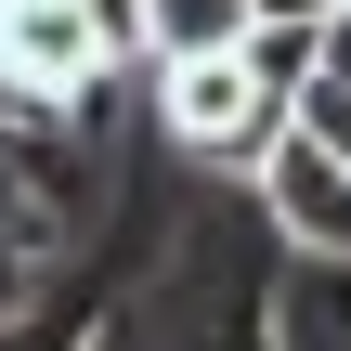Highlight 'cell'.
<instances>
[{
  "label": "cell",
  "instance_id": "5b68a950",
  "mask_svg": "<svg viewBox=\"0 0 351 351\" xmlns=\"http://www.w3.org/2000/svg\"><path fill=\"white\" fill-rule=\"evenodd\" d=\"M300 130L351 156V13H326V65H313V91H300Z\"/></svg>",
  "mask_w": 351,
  "mask_h": 351
},
{
  "label": "cell",
  "instance_id": "277c9868",
  "mask_svg": "<svg viewBox=\"0 0 351 351\" xmlns=\"http://www.w3.org/2000/svg\"><path fill=\"white\" fill-rule=\"evenodd\" d=\"M247 26H261V0H143V52H221Z\"/></svg>",
  "mask_w": 351,
  "mask_h": 351
},
{
  "label": "cell",
  "instance_id": "52a82bcc",
  "mask_svg": "<svg viewBox=\"0 0 351 351\" xmlns=\"http://www.w3.org/2000/svg\"><path fill=\"white\" fill-rule=\"evenodd\" d=\"M261 13H351V0H261Z\"/></svg>",
  "mask_w": 351,
  "mask_h": 351
},
{
  "label": "cell",
  "instance_id": "8992f818",
  "mask_svg": "<svg viewBox=\"0 0 351 351\" xmlns=\"http://www.w3.org/2000/svg\"><path fill=\"white\" fill-rule=\"evenodd\" d=\"M78 13H104V26H117V52H143V0H78Z\"/></svg>",
  "mask_w": 351,
  "mask_h": 351
},
{
  "label": "cell",
  "instance_id": "6da1fadb",
  "mask_svg": "<svg viewBox=\"0 0 351 351\" xmlns=\"http://www.w3.org/2000/svg\"><path fill=\"white\" fill-rule=\"evenodd\" d=\"M156 130L195 169H247L261 182V156L300 130V104L247 65V39H221V52H156Z\"/></svg>",
  "mask_w": 351,
  "mask_h": 351
},
{
  "label": "cell",
  "instance_id": "7a4b0ae2",
  "mask_svg": "<svg viewBox=\"0 0 351 351\" xmlns=\"http://www.w3.org/2000/svg\"><path fill=\"white\" fill-rule=\"evenodd\" d=\"M261 195H274V221H287L300 261H339L351 274V156H326L313 130H287V143L261 156Z\"/></svg>",
  "mask_w": 351,
  "mask_h": 351
},
{
  "label": "cell",
  "instance_id": "3957f363",
  "mask_svg": "<svg viewBox=\"0 0 351 351\" xmlns=\"http://www.w3.org/2000/svg\"><path fill=\"white\" fill-rule=\"evenodd\" d=\"M0 130H13V117H0ZM39 247H52V208H39V169H26V156L0 143V313H13V300L39 287Z\"/></svg>",
  "mask_w": 351,
  "mask_h": 351
}]
</instances>
